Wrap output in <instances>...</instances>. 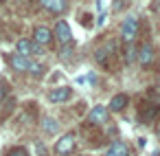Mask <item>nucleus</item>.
<instances>
[{
    "label": "nucleus",
    "mask_w": 160,
    "mask_h": 156,
    "mask_svg": "<svg viewBox=\"0 0 160 156\" xmlns=\"http://www.w3.org/2000/svg\"><path fill=\"white\" fill-rule=\"evenodd\" d=\"M16 3H22V0H16Z\"/></svg>",
    "instance_id": "obj_18"
},
{
    "label": "nucleus",
    "mask_w": 160,
    "mask_h": 156,
    "mask_svg": "<svg viewBox=\"0 0 160 156\" xmlns=\"http://www.w3.org/2000/svg\"><path fill=\"white\" fill-rule=\"evenodd\" d=\"M136 35H138V20H136V16H127L121 24V38L129 44Z\"/></svg>",
    "instance_id": "obj_1"
},
{
    "label": "nucleus",
    "mask_w": 160,
    "mask_h": 156,
    "mask_svg": "<svg viewBox=\"0 0 160 156\" xmlns=\"http://www.w3.org/2000/svg\"><path fill=\"white\" fill-rule=\"evenodd\" d=\"M75 143H77V136L70 132V134H64L59 141H57V145H55V152L59 154V156H66V154H70L72 149H75Z\"/></svg>",
    "instance_id": "obj_2"
},
{
    "label": "nucleus",
    "mask_w": 160,
    "mask_h": 156,
    "mask_svg": "<svg viewBox=\"0 0 160 156\" xmlns=\"http://www.w3.org/2000/svg\"><path fill=\"white\" fill-rule=\"evenodd\" d=\"M105 156H129V147H127V143H123V141H114V143L108 147Z\"/></svg>",
    "instance_id": "obj_7"
},
{
    "label": "nucleus",
    "mask_w": 160,
    "mask_h": 156,
    "mask_svg": "<svg viewBox=\"0 0 160 156\" xmlns=\"http://www.w3.org/2000/svg\"><path fill=\"white\" fill-rule=\"evenodd\" d=\"M55 38L62 42V44H70V40H72V33H70V24L66 22V20H59L57 24H55Z\"/></svg>",
    "instance_id": "obj_3"
},
{
    "label": "nucleus",
    "mask_w": 160,
    "mask_h": 156,
    "mask_svg": "<svg viewBox=\"0 0 160 156\" xmlns=\"http://www.w3.org/2000/svg\"><path fill=\"white\" fill-rule=\"evenodd\" d=\"M88 121H90L92 125L105 123V121H108V108H105V106H94V108L90 110V114H88Z\"/></svg>",
    "instance_id": "obj_6"
},
{
    "label": "nucleus",
    "mask_w": 160,
    "mask_h": 156,
    "mask_svg": "<svg viewBox=\"0 0 160 156\" xmlns=\"http://www.w3.org/2000/svg\"><path fill=\"white\" fill-rule=\"evenodd\" d=\"M127 103H129V97H127V95H123V92H121V95H114V97L110 99V110H112V112H121Z\"/></svg>",
    "instance_id": "obj_11"
},
{
    "label": "nucleus",
    "mask_w": 160,
    "mask_h": 156,
    "mask_svg": "<svg viewBox=\"0 0 160 156\" xmlns=\"http://www.w3.org/2000/svg\"><path fill=\"white\" fill-rule=\"evenodd\" d=\"M9 156H29V154H27L22 147H16V149H11V152H9Z\"/></svg>",
    "instance_id": "obj_17"
},
{
    "label": "nucleus",
    "mask_w": 160,
    "mask_h": 156,
    "mask_svg": "<svg viewBox=\"0 0 160 156\" xmlns=\"http://www.w3.org/2000/svg\"><path fill=\"white\" fill-rule=\"evenodd\" d=\"M33 40H35V44L44 46V44H48V42L53 40V33H51L46 27H38V29L33 31Z\"/></svg>",
    "instance_id": "obj_8"
},
{
    "label": "nucleus",
    "mask_w": 160,
    "mask_h": 156,
    "mask_svg": "<svg viewBox=\"0 0 160 156\" xmlns=\"http://www.w3.org/2000/svg\"><path fill=\"white\" fill-rule=\"evenodd\" d=\"M9 62H11V68H13V70L24 73V70H29V62H31V60L24 57V55H18V53H16V55H11Z\"/></svg>",
    "instance_id": "obj_9"
},
{
    "label": "nucleus",
    "mask_w": 160,
    "mask_h": 156,
    "mask_svg": "<svg viewBox=\"0 0 160 156\" xmlns=\"http://www.w3.org/2000/svg\"><path fill=\"white\" fill-rule=\"evenodd\" d=\"M29 73L38 77V75H42V73H44V66H42L40 62H29Z\"/></svg>",
    "instance_id": "obj_15"
},
{
    "label": "nucleus",
    "mask_w": 160,
    "mask_h": 156,
    "mask_svg": "<svg viewBox=\"0 0 160 156\" xmlns=\"http://www.w3.org/2000/svg\"><path fill=\"white\" fill-rule=\"evenodd\" d=\"M134 57H136V51H134L132 44H127V49H125V60H127V62H134Z\"/></svg>",
    "instance_id": "obj_16"
},
{
    "label": "nucleus",
    "mask_w": 160,
    "mask_h": 156,
    "mask_svg": "<svg viewBox=\"0 0 160 156\" xmlns=\"http://www.w3.org/2000/svg\"><path fill=\"white\" fill-rule=\"evenodd\" d=\"M40 5H42L46 11H51V13L59 16V13H64V11H66L68 0H40Z\"/></svg>",
    "instance_id": "obj_5"
},
{
    "label": "nucleus",
    "mask_w": 160,
    "mask_h": 156,
    "mask_svg": "<svg viewBox=\"0 0 160 156\" xmlns=\"http://www.w3.org/2000/svg\"><path fill=\"white\" fill-rule=\"evenodd\" d=\"M42 130H44L46 134H57V130H59V123H57L55 119L46 117V119L42 121Z\"/></svg>",
    "instance_id": "obj_13"
},
{
    "label": "nucleus",
    "mask_w": 160,
    "mask_h": 156,
    "mask_svg": "<svg viewBox=\"0 0 160 156\" xmlns=\"http://www.w3.org/2000/svg\"><path fill=\"white\" fill-rule=\"evenodd\" d=\"M151 60H153V49H151V44H142V46L138 49V62H140L142 66H149Z\"/></svg>",
    "instance_id": "obj_10"
},
{
    "label": "nucleus",
    "mask_w": 160,
    "mask_h": 156,
    "mask_svg": "<svg viewBox=\"0 0 160 156\" xmlns=\"http://www.w3.org/2000/svg\"><path fill=\"white\" fill-rule=\"evenodd\" d=\"M156 114H158V106H156V103H147V108L142 110V114H140V117H142V121H145V123H149V121H153V117H156Z\"/></svg>",
    "instance_id": "obj_14"
},
{
    "label": "nucleus",
    "mask_w": 160,
    "mask_h": 156,
    "mask_svg": "<svg viewBox=\"0 0 160 156\" xmlns=\"http://www.w3.org/2000/svg\"><path fill=\"white\" fill-rule=\"evenodd\" d=\"M72 97V90L68 88V86H59V88H53L51 92H48V101L51 103H64V101H68Z\"/></svg>",
    "instance_id": "obj_4"
},
{
    "label": "nucleus",
    "mask_w": 160,
    "mask_h": 156,
    "mask_svg": "<svg viewBox=\"0 0 160 156\" xmlns=\"http://www.w3.org/2000/svg\"><path fill=\"white\" fill-rule=\"evenodd\" d=\"M16 51H18V55H24V57L33 55V42L31 40H18Z\"/></svg>",
    "instance_id": "obj_12"
}]
</instances>
